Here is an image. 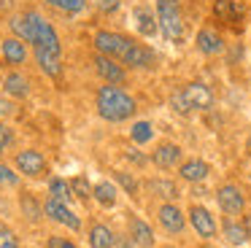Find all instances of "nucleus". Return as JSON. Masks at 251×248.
<instances>
[{
    "label": "nucleus",
    "mask_w": 251,
    "mask_h": 248,
    "mask_svg": "<svg viewBox=\"0 0 251 248\" xmlns=\"http://www.w3.org/2000/svg\"><path fill=\"white\" fill-rule=\"evenodd\" d=\"M14 165H17V170L22 173V175H27V178H38V175H44L46 173V159H44V154L41 151H35V149H25V151H19L17 156H14Z\"/></svg>",
    "instance_id": "obj_8"
},
{
    "label": "nucleus",
    "mask_w": 251,
    "mask_h": 248,
    "mask_svg": "<svg viewBox=\"0 0 251 248\" xmlns=\"http://www.w3.org/2000/svg\"><path fill=\"white\" fill-rule=\"evenodd\" d=\"M95 73L103 78V84H116L122 86L127 81V73H125V65L114 57H105V54H95Z\"/></svg>",
    "instance_id": "obj_5"
},
{
    "label": "nucleus",
    "mask_w": 251,
    "mask_h": 248,
    "mask_svg": "<svg viewBox=\"0 0 251 248\" xmlns=\"http://www.w3.org/2000/svg\"><path fill=\"white\" fill-rule=\"evenodd\" d=\"M95 105H98V113L105 119V122H127L130 116H135L138 105H135V97L130 92H125L122 86L116 84H103L95 95Z\"/></svg>",
    "instance_id": "obj_1"
},
{
    "label": "nucleus",
    "mask_w": 251,
    "mask_h": 248,
    "mask_svg": "<svg viewBox=\"0 0 251 248\" xmlns=\"http://www.w3.org/2000/svg\"><path fill=\"white\" fill-rule=\"evenodd\" d=\"M130 237H132V243L141 246V248H151L154 246L151 226H149L143 219H138V216H132V219H130Z\"/></svg>",
    "instance_id": "obj_20"
},
{
    "label": "nucleus",
    "mask_w": 251,
    "mask_h": 248,
    "mask_svg": "<svg viewBox=\"0 0 251 248\" xmlns=\"http://www.w3.org/2000/svg\"><path fill=\"white\" fill-rule=\"evenodd\" d=\"M181 146H176V143H159L157 146V151L151 154V162L159 167V170H173V167H178L181 165Z\"/></svg>",
    "instance_id": "obj_16"
},
{
    "label": "nucleus",
    "mask_w": 251,
    "mask_h": 248,
    "mask_svg": "<svg viewBox=\"0 0 251 248\" xmlns=\"http://www.w3.org/2000/svg\"><path fill=\"white\" fill-rule=\"evenodd\" d=\"M119 5H122V0H98V8L103 11V14H114Z\"/></svg>",
    "instance_id": "obj_33"
},
{
    "label": "nucleus",
    "mask_w": 251,
    "mask_h": 248,
    "mask_svg": "<svg viewBox=\"0 0 251 248\" xmlns=\"http://www.w3.org/2000/svg\"><path fill=\"white\" fill-rule=\"evenodd\" d=\"M211 14H213V19L222 22V25L238 27L240 22L246 19V14H249V5H246V0H213Z\"/></svg>",
    "instance_id": "obj_4"
},
{
    "label": "nucleus",
    "mask_w": 251,
    "mask_h": 248,
    "mask_svg": "<svg viewBox=\"0 0 251 248\" xmlns=\"http://www.w3.org/2000/svg\"><path fill=\"white\" fill-rule=\"evenodd\" d=\"M195 46L200 54H205V57H219V54H224V49H227V43H224L222 32H216L213 27H200L195 35Z\"/></svg>",
    "instance_id": "obj_10"
},
{
    "label": "nucleus",
    "mask_w": 251,
    "mask_h": 248,
    "mask_svg": "<svg viewBox=\"0 0 251 248\" xmlns=\"http://www.w3.org/2000/svg\"><path fill=\"white\" fill-rule=\"evenodd\" d=\"M114 243H116V235L105 224H95L89 229V246L92 248H114Z\"/></svg>",
    "instance_id": "obj_21"
},
{
    "label": "nucleus",
    "mask_w": 251,
    "mask_h": 248,
    "mask_svg": "<svg viewBox=\"0 0 251 248\" xmlns=\"http://www.w3.org/2000/svg\"><path fill=\"white\" fill-rule=\"evenodd\" d=\"M216 202H219V208H222L227 216H238V213H243V208H246V197H243V192H240L235 183H224V186H219Z\"/></svg>",
    "instance_id": "obj_11"
},
{
    "label": "nucleus",
    "mask_w": 251,
    "mask_h": 248,
    "mask_svg": "<svg viewBox=\"0 0 251 248\" xmlns=\"http://www.w3.org/2000/svg\"><path fill=\"white\" fill-rule=\"evenodd\" d=\"M122 65H125V68H132V70H151L154 65H157V54H154V49L146 46V43L132 41L130 51L122 57Z\"/></svg>",
    "instance_id": "obj_6"
},
{
    "label": "nucleus",
    "mask_w": 251,
    "mask_h": 248,
    "mask_svg": "<svg viewBox=\"0 0 251 248\" xmlns=\"http://www.w3.org/2000/svg\"><path fill=\"white\" fill-rule=\"evenodd\" d=\"M208 173H211V167H208V162L202 159H186L178 165V175L184 178V181L189 183H202L208 178Z\"/></svg>",
    "instance_id": "obj_19"
},
{
    "label": "nucleus",
    "mask_w": 251,
    "mask_h": 248,
    "mask_svg": "<svg viewBox=\"0 0 251 248\" xmlns=\"http://www.w3.org/2000/svg\"><path fill=\"white\" fill-rule=\"evenodd\" d=\"M224 237H227V243H232V246H243V243H249V232H246L243 224H238V221H224Z\"/></svg>",
    "instance_id": "obj_24"
},
{
    "label": "nucleus",
    "mask_w": 251,
    "mask_h": 248,
    "mask_svg": "<svg viewBox=\"0 0 251 248\" xmlns=\"http://www.w3.org/2000/svg\"><path fill=\"white\" fill-rule=\"evenodd\" d=\"M49 5H54L57 11H62V14H81L84 8H87L89 0H46Z\"/></svg>",
    "instance_id": "obj_27"
},
{
    "label": "nucleus",
    "mask_w": 251,
    "mask_h": 248,
    "mask_svg": "<svg viewBox=\"0 0 251 248\" xmlns=\"http://www.w3.org/2000/svg\"><path fill=\"white\" fill-rule=\"evenodd\" d=\"M157 19H159V32L165 41L170 43H181L184 41V14H181L178 0H157Z\"/></svg>",
    "instance_id": "obj_2"
},
{
    "label": "nucleus",
    "mask_w": 251,
    "mask_h": 248,
    "mask_svg": "<svg viewBox=\"0 0 251 248\" xmlns=\"http://www.w3.org/2000/svg\"><path fill=\"white\" fill-rule=\"evenodd\" d=\"M49 197H51V199H60V202H71V199H73L71 181H62V178H51V181H49Z\"/></svg>",
    "instance_id": "obj_25"
},
{
    "label": "nucleus",
    "mask_w": 251,
    "mask_h": 248,
    "mask_svg": "<svg viewBox=\"0 0 251 248\" xmlns=\"http://www.w3.org/2000/svg\"><path fill=\"white\" fill-rule=\"evenodd\" d=\"M114 181H116V183H122L127 194H138V181H135L132 175H127V173L116 170V173H114Z\"/></svg>",
    "instance_id": "obj_31"
},
{
    "label": "nucleus",
    "mask_w": 251,
    "mask_h": 248,
    "mask_svg": "<svg viewBox=\"0 0 251 248\" xmlns=\"http://www.w3.org/2000/svg\"><path fill=\"white\" fill-rule=\"evenodd\" d=\"M0 248H22L14 235V229H8L6 224H0Z\"/></svg>",
    "instance_id": "obj_30"
},
{
    "label": "nucleus",
    "mask_w": 251,
    "mask_h": 248,
    "mask_svg": "<svg viewBox=\"0 0 251 248\" xmlns=\"http://www.w3.org/2000/svg\"><path fill=\"white\" fill-rule=\"evenodd\" d=\"M92 197L98 199L103 208H111V205L116 202V186L111 181H100V183H95V189H92Z\"/></svg>",
    "instance_id": "obj_23"
},
{
    "label": "nucleus",
    "mask_w": 251,
    "mask_h": 248,
    "mask_svg": "<svg viewBox=\"0 0 251 248\" xmlns=\"http://www.w3.org/2000/svg\"><path fill=\"white\" fill-rule=\"evenodd\" d=\"M44 213L49 216L51 221H57V224H62V226H68V229H73V232H78L81 229V219H78L76 213H73L71 208H68V202H60V199H46L44 202Z\"/></svg>",
    "instance_id": "obj_9"
},
{
    "label": "nucleus",
    "mask_w": 251,
    "mask_h": 248,
    "mask_svg": "<svg viewBox=\"0 0 251 248\" xmlns=\"http://www.w3.org/2000/svg\"><path fill=\"white\" fill-rule=\"evenodd\" d=\"M132 19H135V30L143 38H154L159 32V19H157V11H151V5H135Z\"/></svg>",
    "instance_id": "obj_13"
},
{
    "label": "nucleus",
    "mask_w": 251,
    "mask_h": 248,
    "mask_svg": "<svg viewBox=\"0 0 251 248\" xmlns=\"http://www.w3.org/2000/svg\"><path fill=\"white\" fill-rule=\"evenodd\" d=\"M132 41H135V38L125 35V32H116V30H98L92 38L95 51L105 54V57H114V59H119V62H122V57L130 51Z\"/></svg>",
    "instance_id": "obj_3"
},
{
    "label": "nucleus",
    "mask_w": 251,
    "mask_h": 248,
    "mask_svg": "<svg viewBox=\"0 0 251 248\" xmlns=\"http://www.w3.org/2000/svg\"><path fill=\"white\" fill-rule=\"evenodd\" d=\"M71 189H73V197L87 199V197H92V189L95 186H89V181L84 175H76V178H71Z\"/></svg>",
    "instance_id": "obj_29"
},
{
    "label": "nucleus",
    "mask_w": 251,
    "mask_h": 248,
    "mask_svg": "<svg viewBox=\"0 0 251 248\" xmlns=\"http://www.w3.org/2000/svg\"><path fill=\"white\" fill-rule=\"evenodd\" d=\"M11 113H14V102L0 100V116H11Z\"/></svg>",
    "instance_id": "obj_35"
},
{
    "label": "nucleus",
    "mask_w": 251,
    "mask_h": 248,
    "mask_svg": "<svg viewBox=\"0 0 251 248\" xmlns=\"http://www.w3.org/2000/svg\"><path fill=\"white\" fill-rule=\"evenodd\" d=\"M157 219H159V224H162V229L170 232V235H181V232H184V226H186V216L181 213V208L176 202L159 205Z\"/></svg>",
    "instance_id": "obj_12"
},
{
    "label": "nucleus",
    "mask_w": 251,
    "mask_h": 248,
    "mask_svg": "<svg viewBox=\"0 0 251 248\" xmlns=\"http://www.w3.org/2000/svg\"><path fill=\"white\" fill-rule=\"evenodd\" d=\"M33 57H35V65L44 70L46 75L51 78H60L62 75V54H54V51H41V49H33Z\"/></svg>",
    "instance_id": "obj_18"
},
{
    "label": "nucleus",
    "mask_w": 251,
    "mask_h": 248,
    "mask_svg": "<svg viewBox=\"0 0 251 248\" xmlns=\"http://www.w3.org/2000/svg\"><path fill=\"white\" fill-rule=\"evenodd\" d=\"M149 189H151L157 197H162L165 202H173V199L181 197L178 186H176L173 181H165V178H154V181H149Z\"/></svg>",
    "instance_id": "obj_22"
},
{
    "label": "nucleus",
    "mask_w": 251,
    "mask_h": 248,
    "mask_svg": "<svg viewBox=\"0 0 251 248\" xmlns=\"http://www.w3.org/2000/svg\"><path fill=\"white\" fill-rule=\"evenodd\" d=\"M62 248H76V246H73V243H65V246H62Z\"/></svg>",
    "instance_id": "obj_39"
},
{
    "label": "nucleus",
    "mask_w": 251,
    "mask_h": 248,
    "mask_svg": "<svg viewBox=\"0 0 251 248\" xmlns=\"http://www.w3.org/2000/svg\"><path fill=\"white\" fill-rule=\"evenodd\" d=\"M3 92H6L8 97H14V100H25V97L30 95V81L25 73H19V70H11V73L3 75Z\"/></svg>",
    "instance_id": "obj_17"
},
{
    "label": "nucleus",
    "mask_w": 251,
    "mask_h": 248,
    "mask_svg": "<svg viewBox=\"0 0 251 248\" xmlns=\"http://www.w3.org/2000/svg\"><path fill=\"white\" fill-rule=\"evenodd\" d=\"M27 46H30V43H25L22 38L8 35V38L0 41V57H3V62H6V65L19 68V65H25V62H27V57H30V49Z\"/></svg>",
    "instance_id": "obj_7"
},
{
    "label": "nucleus",
    "mask_w": 251,
    "mask_h": 248,
    "mask_svg": "<svg viewBox=\"0 0 251 248\" xmlns=\"http://www.w3.org/2000/svg\"><path fill=\"white\" fill-rule=\"evenodd\" d=\"M0 181H3V183H17L19 175H17V173H11L6 165H0Z\"/></svg>",
    "instance_id": "obj_34"
},
{
    "label": "nucleus",
    "mask_w": 251,
    "mask_h": 248,
    "mask_svg": "<svg viewBox=\"0 0 251 248\" xmlns=\"http://www.w3.org/2000/svg\"><path fill=\"white\" fill-rule=\"evenodd\" d=\"M11 143H14L11 129H8V124H6V122H0V146H3V149H8Z\"/></svg>",
    "instance_id": "obj_32"
},
{
    "label": "nucleus",
    "mask_w": 251,
    "mask_h": 248,
    "mask_svg": "<svg viewBox=\"0 0 251 248\" xmlns=\"http://www.w3.org/2000/svg\"><path fill=\"white\" fill-rule=\"evenodd\" d=\"M170 108H173L178 116H189V113H192V105H189V100H186L184 89H178V92L170 95Z\"/></svg>",
    "instance_id": "obj_28"
},
{
    "label": "nucleus",
    "mask_w": 251,
    "mask_h": 248,
    "mask_svg": "<svg viewBox=\"0 0 251 248\" xmlns=\"http://www.w3.org/2000/svg\"><path fill=\"white\" fill-rule=\"evenodd\" d=\"M130 138H132V143H138V146L149 143V140L154 138L151 122H135V124H132V129H130Z\"/></svg>",
    "instance_id": "obj_26"
},
{
    "label": "nucleus",
    "mask_w": 251,
    "mask_h": 248,
    "mask_svg": "<svg viewBox=\"0 0 251 248\" xmlns=\"http://www.w3.org/2000/svg\"><path fill=\"white\" fill-rule=\"evenodd\" d=\"M184 95H186V100H189L192 111H208V108L213 105V92L208 89L202 81H192V84H186Z\"/></svg>",
    "instance_id": "obj_15"
},
{
    "label": "nucleus",
    "mask_w": 251,
    "mask_h": 248,
    "mask_svg": "<svg viewBox=\"0 0 251 248\" xmlns=\"http://www.w3.org/2000/svg\"><path fill=\"white\" fill-rule=\"evenodd\" d=\"M127 156H130L132 162H138V165H143V162H146V159H143L141 154H138V151H130V154H127Z\"/></svg>",
    "instance_id": "obj_36"
},
{
    "label": "nucleus",
    "mask_w": 251,
    "mask_h": 248,
    "mask_svg": "<svg viewBox=\"0 0 251 248\" xmlns=\"http://www.w3.org/2000/svg\"><path fill=\"white\" fill-rule=\"evenodd\" d=\"M165 248H176V246H165Z\"/></svg>",
    "instance_id": "obj_41"
},
{
    "label": "nucleus",
    "mask_w": 251,
    "mask_h": 248,
    "mask_svg": "<svg viewBox=\"0 0 251 248\" xmlns=\"http://www.w3.org/2000/svg\"><path fill=\"white\" fill-rule=\"evenodd\" d=\"M65 246V240H60V237H51L49 240V248H62Z\"/></svg>",
    "instance_id": "obj_37"
},
{
    "label": "nucleus",
    "mask_w": 251,
    "mask_h": 248,
    "mask_svg": "<svg viewBox=\"0 0 251 248\" xmlns=\"http://www.w3.org/2000/svg\"><path fill=\"white\" fill-rule=\"evenodd\" d=\"M243 226H246V232H249V240H251V213H246V219H243Z\"/></svg>",
    "instance_id": "obj_38"
},
{
    "label": "nucleus",
    "mask_w": 251,
    "mask_h": 248,
    "mask_svg": "<svg viewBox=\"0 0 251 248\" xmlns=\"http://www.w3.org/2000/svg\"><path fill=\"white\" fill-rule=\"evenodd\" d=\"M3 151H6V149H3V146H0V154H3Z\"/></svg>",
    "instance_id": "obj_40"
},
{
    "label": "nucleus",
    "mask_w": 251,
    "mask_h": 248,
    "mask_svg": "<svg viewBox=\"0 0 251 248\" xmlns=\"http://www.w3.org/2000/svg\"><path fill=\"white\" fill-rule=\"evenodd\" d=\"M189 224L195 226V232L200 237H205V240L216 237V219H213L202 205H192L189 208Z\"/></svg>",
    "instance_id": "obj_14"
}]
</instances>
